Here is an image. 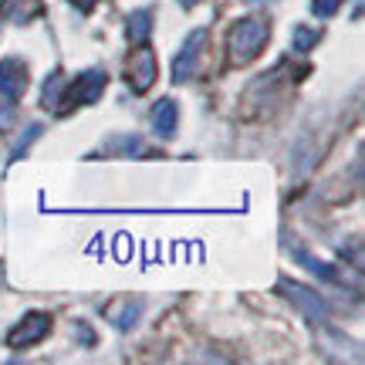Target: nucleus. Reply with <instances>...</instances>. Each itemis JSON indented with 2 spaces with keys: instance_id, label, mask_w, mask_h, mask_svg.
Instances as JSON below:
<instances>
[{
  "instance_id": "obj_1",
  "label": "nucleus",
  "mask_w": 365,
  "mask_h": 365,
  "mask_svg": "<svg viewBox=\"0 0 365 365\" xmlns=\"http://www.w3.org/2000/svg\"><path fill=\"white\" fill-rule=\"evenodd\" d=\"M271 38V24L264 17H244L230 27L227 34V51H230V61L234 65H250L257 54L264 51V44Z\"/></svg>"
},
{
  "instance_id": "obj_2",
  "label": "nucleus",
  "mask_w": 365,
  "mask_h": 365,
  "mask_svg": "<svg viewBox=\"0 0 365 365\" xmlns=\"http://www.w3.org/2000/svg\"><path fill=\"white\" fill-rule=\"evenodd\" d=\"M210 34L203 27H196L190 38L182 41L180 54H176V61H173V81H190L200 71V58H203V48H207Z\"/></svg>"
},
{
  "instance_id": "obj_3",
  "label": "nucleus",
  "mask_w": 365,
  "mask_h": 365,
  "mask_svg": "<svg viewBox=\"0 0 365 365\" xmlns=\"http://www.w3.org/2000/svg\"><path fill=\"white\" fill-rule=\"evenodd\" d=\"M277 291L284 294L294 308H298L308 322H325L328 318V301L322 298V294H314L312 287H304V284H294V281H281L277 284Z\"/></svg>"
},
{
  "instance_id": "obj_4",
  "label": "nucleus",
  "mask_w": 365,
  "mask_h": 365,
  "mask_svg": "<svg viewBox=\"0 0 365 365\" xmlns=\"http://www.w3.org/2000/svg\"><path fill=\"white\" fill-rule=\"evenodd\" d=\"M48 331H51V318H48L44 312H31V314L21 318V325L11 328L7 345H11V349H31V345H38Z\"/></svg>"
},
{
  "instance_id": "obj_5",
  "label": "nucleus",
  "mask_w": 365,
  "mask_h": 365,
  "mask_svg": "<svg viewBox=\"0 0 365 365\" xmlns=\"http://www.w3.org/2000/svg\"><path fill=\"white\" fill-rule=\"evenodd\" d=\"M159 68H156V54L149 51L145 44H139V51L132 54L129 61V85L135 95H143V91L153 88V81H156Z\"/></svg>"
},
{
  "instance_id": "obj_6",
  "label": "nucleus",
  "mask_w": 365,
  "mask_h": 365,
  "mask_svg": "<svg viewBox=\"0 0 365 365\" xmlns=\"http://www.w3.org/2000/svg\"><path fill=\"white\" fill-rule=\"evenodd\" d=\"M24 91H27V65L24 61H17V58L0 61V95H4L7 102H17Z\"/></svg>"
},
{
  "instance_id": "obj_7",
  "label": "nucleus",
  "mask_w": 365,
  "mask_h": 365,
  "mask_svg": "<svg viewBox=\"0 0 365 365\" xmlns=\"http://www.w3.org/2000/svg\"><path fill=\"white\" fill-rule=\"evenodd\" d=\"M105 71H85L75 85H71V91H68L65 105H91L98 102V95L105 91Z\"/></svg>"
},
{
  "instance_id": "obj_8",
  "label": "nucleus",
  "mask_w": 365,
  "mask_h": 365,
  "mask_svg": "<svg viewBox=\"0 0 365 365\" xmlns=\"http://www.w3.org/2000/svg\"><path fill=\"white\" fill-rule=\"evenodd\" d=\"M139 314H143V301L139 298H118L105 308V318H108L118 331H129V328L139 322Z\"/></svg>"
},
{
  "instance_id": "obj_9",
  "label": "nucleus",
  "mask_w": 365,
  "mask_h": 365,
  "mask_svg": "<svg viewBox=\"0 0 365 365\" xmlns=\"http://www.w3.org/2000/svg\"><path fill=\"white\" fill-rule=\"evenodd\" d=\"M176 122H180V108L173 98H163V102L153 108V125H156V135L163 139H173L176 135Z\"/></svg>"
},
{
  "instance_id": "obj_10",
  "label": "nucleus",
  "mask_w": 365,
  "mask_h": 365,
  "mask_svg": "<svg viewBox=\"0 0 365 365\" xmlns=\"http://www.w3.org/2000/svg\"><path fill=\"white\" fill-rule=\"evenodd\" d=\"M125 34H129V41L139 48V44H145L149 41V34H153V11H135L129 14V27H125Z\"/></svg>"
},
{
  "instance_id": "obj_11",
  "label": "nucleus",
  "mask_w": 365,
  "mask_h": 365,
  "mask_svg": "<svg viewBox=\"0 0 365 365\" xmlns=\"http://www.w3.org/2000/svg\"><path fill=\"white\" fill-rule=\"evenodd\" d=\"M322 41V31H314V27H304V24H294V31H291V48L298 54L312 51L314 44Z\"/></svg>"
},
{
  "instance_id": "obj_12",
  "label": "nucleus",
  "mask_w": 365,
  "mask_h": 365,
  "mask_svg": "<svg viewBox=\"0 0 365 365\" xmlns=\"http://www.w3.org/2000/svg\"><path fill=\"white\" fill-rule=\"evenodd\" d=\"M294 257H298V261L304 264V267H308L312 274H318V277H325V281H339V274L331 271V264L318 261V257H314V254H308L304 247H294Z\"/></svg>"
},
{
  "instance_id": "obj_13",
  "label": "nucleus",
  "mask_w": 365,
  "mask_h": 365,
  "mask_svg": "<svg viewBox=\"0 0 365 365\" xmlns=\"http://www.w3.org/2000/svg\"><path fill=\"white\" fill-rule=\"evenodd\" d=\"M61 91H65V78L54 75V78L44 85V108H58V105H61Z\"/></svg>"
},
{
  "instance_id": "obj_14",
  "label": "nucleus",
  "mask_w": 365,
  "mask_h": 365,
  "mask_svg": "<svg viewBox=\"0 0 365 365\" xmlns=\"http://www.w3.org/2000/svg\"><path fill=\"white\" fill-rule=\"evenodd\" d=\"M105 149H108V153H139V149H143V143H139V139H135V135H125V139H112V143H105Z\"/></svg>"
},
{
  "instance_id": "obj_15",
  "label": "nucleus",
  "mask_w": 365,
  "mask_h": 365,
  "mask_svg": "<svg viewBox=\"0 0 365 365\" xmlns=\"http://www.w3.org/2000/svg\"><path fill=\"white\" fill-rule=\"evenodd\" d=\"M38 135H41V125H27V135H24V139H21V143H17V145H14L11 159H21V156H24V153H27V145L34 143Z\"/></svg>"
},
{
  "instance_id": "obj_16",
  "label": "nucleus",
  "mask_w": 365,
  "mask_h": 365,
  "mask_svg": "<svg viewBox=\"0 0 365 365\" xmlns=\"http://www.w3.org/2000/svg\"><path fill=\"white\" fill-rule=\"evenodd\" d=\"M341 4H345V0H314V4H312V11L318 14V17H335Z\"/></svg>"
},
{
  "instance_id": "obj_17",
  "label": "nucleus",
  "mask_w": 365,
  "mask_h": 365,
  "mask_svg": "<svg viewBox=\"0 0 365 365\" xmlns=\"http://www.w3.org/2000/svg\"><path fill=\"white\" fill-rule=\"evenodd\" d=\"M14 118H17V112H14V105H0V132H11Z\"/></svg>"
},
{
  "instance_id": "obj_18",
  "label": "nucleus",
  "mask_w": 365,
  "mask_h": 365,
  "mask_svg": "<svg viewBox=\"0 0 365 365\" xmlns=\"http://www.w3.org/2000/svg\"><path fill=\"white\" fill-rule=\"evenodd\" d=\"M68 4H75L78 11H91V7H95V0H68Z\"/></svg>"
},
{
  "instance_id": "obj_19",
  "label": "nucleus",
  "mask_w": 365,
  "mask_h": 365,
  "mask_svg": "<svg viewBox=\"0 0 365 365\" xmlns=\"http://www.w3.org/2000/svg\"><path fill=\"white\" fill-rule=\"evenodd\" d=\"M182 7H196V0H180Z\"/></svg>"
}]
</instances>
